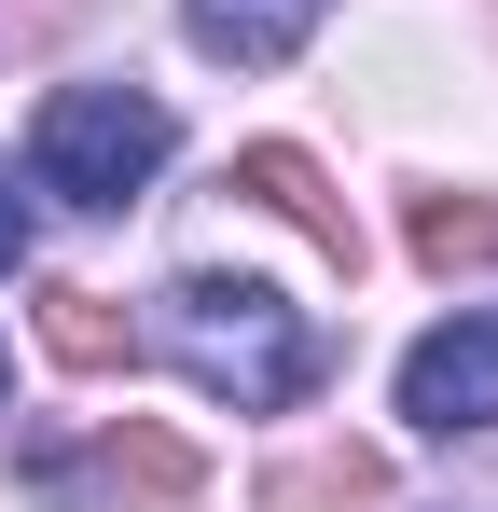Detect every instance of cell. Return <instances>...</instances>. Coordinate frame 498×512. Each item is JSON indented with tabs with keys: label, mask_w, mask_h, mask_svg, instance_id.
Returning <instances> with one entry per match:
<instances>
[{
	"label": "cell",
	"mask_w": 498,
	"mask_h": 512,
	"mask_svg": "<svg viewBox=\"0 0 498 512\" xmlns=\"http://www.w3.org/2000/svg\"><path fill=\"white\" fill-rule=\"evenodd\" d=\"M402 416L415 429H498V319H443V333L402 360Z\"/></svg>",
	"instance_id": "3"
},
{
	"label": "cell",
	"mask_w": 498,
	"mask_h": 512,
	"mask_svg": "<svg viewBox=\"0 0 498 512\" xmlns=\"http://www.w3.org/2000/svg\"><path fill=\"white\" fill-rule=\"evenodd\" d=\"M236 180L263 194V208H277V222H305L332 263H360V208H346V194L319 180V153H291V139H249V153H236Z\"/></svg>",
	"instance_id": "4"
},
{
	"label": "cell",
	"mask_w": 498,
	"mask_h": 512,
	"mask_svg": "<svg viewBox=\"0 0 498 512\" xmlns=\"http://www.w3.org/2000/svg\"><path fill=\"white\" fill-rule=\"evenodd\" d=\"M415 263H443V277H457V263H498V208H443V194H429V208H415Z\"/></svg>",
	"instance_id": "9"
},
{
	"label": "cell",
	"mask_w": 498,
	"mask_h": 512,
	"mask_svg": "<svg viewBox=\"0 0 498 512\" xmlns=\"http://www.w3.org/2000/svg\"><path fill=\"white\" fill-rule=\"evenodd\" d=\"M166 153H180V125L139 84H70V97H42V125H28V180L70 194V208H125Z\"/></svg>",
	"instance_id": "2"
},
{
	"label": "cell",
	"mask_w": 498,
	"mask_h": 512,
	"mask_svg": "<svg viewBox=\"0 0 498 512\" xmlns=\"http://www.w3.org/2000/svg\"><path fill=\"white\" fill-rule=\"evenodd\" d=\"M166 360H180L208 402H236V416H277V402L319 388V333H305L263 277H180V291H166Z\"/></svg>",
	"instance_id": "1"
},
{
	"label": "cell",
	"mask_w": 498,
	"mask_h": 512,
	"mask_svg": "<svg viewBox=\"0 0 498 512\" xmlns=\"http://www.w3.org/2000/svg\"><path fill=\"white\" fill-rule=\"evenodd\" d=\"M263 512H388V457L374 443H305L263 471Z\"/></svg>",
	"instance_id": "5"
},
{
	"label": "cell",
	"mask_w": 498,
	"mask_h": 512,
	"mask_svg": "<svg viewBox=\"0 0 498 512\" xmlns=\"http://www.w3.org/2000/svg\"><path fill=\"white\" fill-rule=\"evenodd\" d=\"M14 263H28V194L0 180V277H14Z\"/></svg>",
	"instance_id": "10"
},
{
	"label": "cell",
	"mask_w": 498,
	"mask_h": 512,
	"mask_svg": "<svg viewBox=\"0 0 498 512\" xmlns=\"http://www.w3.org/2000/svg\"><path fill=\"white\" fill-rule=\"evenodd\" d=\"M42 360H56V374H125L139 333H125L111 291H42Z\"/></svg>",
	"instance_id": "7"
},
{
	"label": "cell",
	"mask_w": 498,
	"mask_h": 512,
	"mask_svg": "<svg viewBox=\"0 0 498 512\" xmlns=\"http://www.w3.org/2000/svg\"><path fill=\"white\" fill-rule=\"evenodd\" d=\"M180 14H194V42H208V56H236V70H291L319 0H180Z\"/></svg>",
	"instance_id": "6"
},
{
	"label": "cell",
	"mask_w": 498,
	"mask_h": 512,
	"mask_svg": "<svg viewBox=\"0 0 498 512\" xmlns=\"http://www.w3.org/2000/svg\"><path fill=\"white\" fill-rule=\"evenodd\" d=\"M111 485H125L139 512H194V443L153 429V416H125V429H111Z\"/></svg>",
	"instance_id": "8"
}]
</instances>
